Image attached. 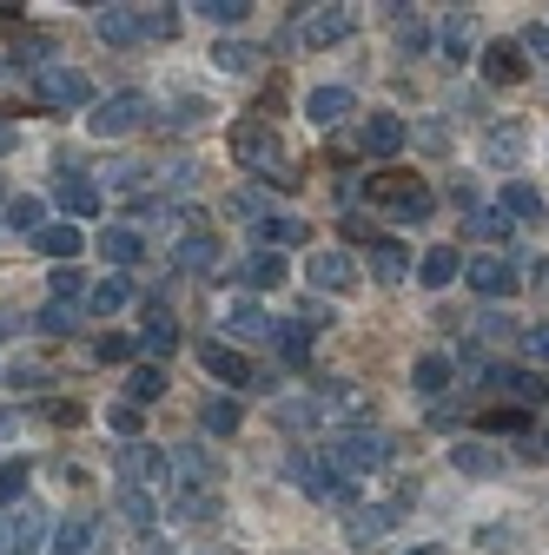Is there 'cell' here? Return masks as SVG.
Returning <instances> with one entry per match:
<instances>
[{"instance_id":"1","label":"cell","mask_w":549,"mask_h":555,"mask_svg":"<svg viewBox=\"0 0 549 555\" xmlns=\"http://www.w3.org/2000/svg\"><path fill=\"white\" fill-rule=\"evenodd\" d=\"M232 159H239L245 172H258L265 185H279V192H298V185H305V179H298V166H292V159H285V146H279V132H271L258 113L232 126Z\"/></svg>"},{"instance_id":"29","label":"cell","mask_w":549,"mask_h":555,"mask_svg":"<svg viewBox=\"0 0 549 555\" xmlns=\"http://www.w3.org/2000/svg\"><path fill=\"white\" fill-rule=\"evenodd\" d=\"M503 219H529V225H536V219H542V192L523 185V179H510V185H503Z\"/></svg>"},{"instance_id":"38","label":"cell","mask_w":549,"mask_h":555,"mask_svg":"<svg viewBox=\"0 0 549 555\" xmlns=\"http://www.w3.org/2000/svg\"><path fill=\"white\" fill-rule=\"evenodd\" d=\"M516 153H523V119H503V126L490 132V159H497V166H510Z\"/></svg>"},{"instance_id":"37","label":"cell","mask_w":549,"mask_h":555,"mask_svg":"<svg viewBox=\"0 0 549 555\" xmlns=\"http://www.w3.org/2000/svg\"><path fill=\"white\" fill-rule=\"evenodd\" d=\"M179 34V8H140V40H173Z\"/></svg>"},{"instance_id":"52","label":"cell","mask_w":549,"mask_h":555,"mask_svg":"<svg viewBox=\"0 0 549 555\" xmlns=\"http://www.w3.org/2000/svg\"><path fill=\"white\" fill-rule=\"evenodd\" d=\"M40 331L47 337H66V331H74V305H47L40 311Z\"/></svg>"},{"instance_id":"41","label":"cell","mask_w":549,"mask_h":555,"mask_svg":"<svg viewBox=\"0 0 549 555\" xmlns=\"http://www.w3.org/2000/svg\"><path fill=\"white\" fill-rule=\"evenodd\" d=\"M132 351H140V337H126V331H106V337H93V358H100V364H126Z\"/></svg>"},{"instance_id":"26","label":"cell","mask_w":549,"mask_h":555,"mask_svg":"<svg viewBox=\"0 0 549 555\" xmlns=\"http://www.w3.org/2000/svg\"><path fill=\"white\" fill-rule=\"evenodd\" d=\"M213 66H219V74H258L265 53L245 47V40H219V47H213Z\"/></svg>"},{"instance_id":"56","label":"cell","mask_w":549,"mask_h":555,"mask_svg":"<svg viewBox=\"0 0 549 555\" xmlns=\"http://www.w3.org/2000/svg\"><path fill=\"white\" fill-rule=\"evenodd\" d=\"M40 416H47V424H80L74 403H40Z\"/></svg>"},{"instance_id":"32","label":"cell","mask_w":549,"mask_h":555,"mask_svg":"<svg viewBox=\"0 0 549 555\" xmlns=\"http://www.w3.org/2000/svg\"><path fill=\"white\" fill-rule=\"evenodd\" d=\"M159 397H166V371L140 364V371L126 377V403H132V410H140V403H159Z\"/></svg>"},{"instance_id":"6","label":"cell","mask_w":549,"mask_h":555,"mask_svg":"<svg viewBox=\"0 0 549 555\" xmlns=\"http://www.w3.org/2000/svg\"><path fill=\"white\" fill-rule=\"evenodd\" d=\"M119 482H132V490H146V496H159L166 482H173V456L159 450V443H119Z\"/></svg>"},{"instance_id":"7","label":"cell","mask_w":549,"mask_h":555,"mask_svg":"<svg viewBox=\"0 0 549 555\" xmlns=\"http://www.w3.org/2000/svg\"><path fill=\"white\" fill-rule=\"evenodd\" d=\"M292 34H298L305 47H337V40L358 34V14H352V8H305Z\"/></svg>"},{"instance_id":"16","label":"cell","mask_w":549,"mask_h":555,"mask_svg":"<svg viewBox=\"0 0 549 555\" xmlns=\"http://www.w3.org/2000/svg\"><path fill=\"white\" fill-rule=\"evenodd\" d=\"M140 351H146V358H166V351H179V318H173L166 305H146V331H140Z\"/></svg>"},{"instance_id":"8","label":"cell","mask_w":549,"mask_h":555,"mask_svg":"<svg viewBox=\"0 0 549 555\" xmlns=\"http://www.w3.org/2000/svg\"><path fill=\"white\" fill-rule=\"evenodd\" d=\"M305 278H311L318 292H331V298H345V292H358V264H352V251H337V245L311 251V258H305Z\"/></svg>"},{"instance_id":"28","label":"cell","mask_w":549,"mask_h":555,"mask_svg":"<svg viewBox=\"0 0 549 555\" xmlns=\"http://www.w3.org/2000/svg\"><path fill=\"white\" fill-rule=\"evenodd\" d=\"M186 271H219V232L205 238V232H192V238H179V251H173Z\"/></svg>"},{"instance_id":"27","label":"cell","mask_w":549,"mask_h":555,"mask_svg":"<svg viewBox=\"0 0 549 555\" xmlns=\"http://www.w3.org/2000/svg\"><path fill=\"white\" fill-rule=\"evenodd\" d=\"M34 245H40V251H47L53 264H74V251H80L87 238H80L74 225H40V232H34Z\"/></svg>"},{"instance_id":"39","label":"cell","mask_w":549,"mask_h":555,"mask_svg":"<svg viewBox=\"0 0 549 555\" xmlns=\"http://www.w3.org/2000/svg\"><path fill=\"white\" fill-rule=\"evenodd\" d=\"M199 424L213 430V437H232V430H239V403H232V397H219V403H205V410H199Z\"/></svg>"},{"instance_id":"47","label":"cell","mask_w":549,"mask_h":555,"mask_svg":"<svg viewBox=\"0 0 549 555\" xmlns=\"http://www.w3.org/2000/svg\"><path fill=\"white\" fill-rule=\"evenodd\" d=\"M119 509H126L132 522H140V529L153 522V496H146V490H132V482H119Z\"/></svg>"},{"instance_id":"10","label":"cell","mask_w":549,"mask_h":555,"mask_svg":"<svg viewBox=\"0 0 549 555\" xmlns=\"http://www.w3.org/2000/svg\"><path fill=\"white\" fill-rule=\"evenodd\" d=\"M199 364H205V377H219V384H232V390L258 384L252 358H245V351H232V344H219V337H205V344H199Z\"/></svg>"},{"instance_id":"54","label":"cell","mask_w":549,"mask_h":555,"mask_svg":"<svg viewBox=\"0 0 549 555\" xmlns=\"http://www.w3.org/2000/svg\"><path fill=\"white\" fill-rule=\"evenodd\" d=\"M516 47H523V60H549V27H529Z\"/></svg>"},{"instance_id":"34","label":"cell","mask_w":549,"mask_h":555,"mask_svg":"<svg viewBox=\"0 0 549 555\" xmlns=\"http://www.w3.org/2000/svg\"><path fill=\"white\" fill-rule=\"evenodd\" d=\"M271 424H279V430H311L318 410H311V397H279V403H271Z\"/></svg>"},{"instance_id":"22","label":"cell","mask_w":549,"mask_h":555,"mask_svg":"<svg viewBox=\"0 0 549 555\" xmlns=\"http://www.w3.org/2000/svg\"><path fill=\"white\" fill-rule=\"evenodd\" d=\"M100 251H106V264L126 271V264H140V258H146V238L132 232V225H106V232H100Z\"/></svg>"},{"instance_id":"17","label":"cell","mask_w":549,"mask_h":555,"mask_svg":"<svg viewBox=\"0 0 549 555\" xmlns=\"http://www.w3.org/2000/svg\"><path fill=\"white\" fill-rule=\"evenodd\" d=\"M410 278V251L397 238H371V285H404Z\"/></svg>"},{"instance_id":"25","label":"cell","mask_w":549,"mask_h":555,"mask_svg":"<svg viewBox=\"0 0 549 555\" xmlns=\"http://www.w3.org/2000/svg\"><path fill=\"white\" fill-rule=\"evenodd\" d=\"M410 384H418V397H431V403H437V397L450 390V358H437V351H424L418 364H410Z\"/></svg>"},{"instance_id":"4","label":"cell","mask_w":549,"mask_h":555,"mask_svg":"<svg viewBox=\"0 0 549 555\" xmlns=\"http://www.w3.org/2000/svg\"><path fill=\"white\" fill-rule=\"evenodd\" d=\"M285 476L298 482L311 503H331V509H345V503H352V482L324 463V450H318V456H311V450H292V456H285Z\"/></svg>"},{"instance_id":"33","label":"cell","mask_w":549,"mask_h":555,"mask_svg":"<svg viewBox=\"0 0 549 555\" xmlns=\"http://www.w3.org/2000/svg\"><path fill=\"white\" fill-rule=\"evenodd\" d=\"M450 463H457L463 476H497V469H503V456H497V450H484V443H457V450H450Z\"/></svg>"},{"instance_id":"62","label":"cell","mask_w":549,"mask_h":555,"mask_svg":"<svg viewBox=\"0 0 549 555\" xmlns=\"http://www.w3.org/2000/svg\"><path fill=\"white\" fill-rule=\"evenodd\" d=\"M410 555H444V548H410Z\"/></svg>"},{"instance_id":"60","label":"cell","mask_w":549,"mask_h":555,"mask_svg":"<svg viewBox=\"0 0 549 555\" xmlns=\"http://www.w3.org/2000/svg\"><path fill=\"white\" fill-rule=\"evenodd\" d=\"M14 21H21V8H0V34H8V27H14Z\"/></svg>"},{"instance_id":"24","label":"cell","mask_w":549,"mask_h":555,"mask_svg":"<svg viewBox=\"0 0 549 555\" xmlns=\"http://www.w3.org/2000/svg\"><path fill=\"white\" fill-rule=\"evenodd\" d=\"M87 305H93L100 318H113V311H126V305H132V278H126V271H106V278H100V285L87 292Z\"/></svg>"},{"instance_id":"49","label":"cell","mask_w":549,"mask_h":555,"mask_svg":"<svg viewBox=\"0 0 549 555\" xmlns=\"http://www.w3.org/2000/svg\"><path fill=\"white\" fill-rule=\"evenodd\" d=\"M516 344H523V358L549 364V324H529V331H516Z\"/></svg>"},{"instance_id":"30","label":"cell","mask_w":549,"mask_h":555,"mask_svg":"<svg viewBox=\"0 0 549 555\" xmlns=\"http://www.w3.org/2000/svg\"><path fill=\"white\" fill-rule=\"evenodd\" d=\"M239 278H245V285H258V292H271V285H285V258L279 251H252Z\"/></svg>"},{"instance_id":"53","label":"cell","mask_w":549,"mask_h":555,"mask_svg":"<svg viewBox=\"0 0 549 555\" xmlns=\"http://www.w3.org/2000/svg\"><path fill=\"white\" fill-rule=\"evenodd\" d=\"M106 424H113L119 437H140V410H132V403H113V410H106Z\"/></svg>"},{"instance_id":"50","label":"cell","mask_w":549,"mask_h":555,"mask_svg":"<svg viewBox=\"0 0 549 555\" xmlns=\"http://www.w3.org/2000/svg\"><path fill=\"white\" fill-rule=\"evenodd\" d=\"M199 21H219V27H232V21H245V0H205V8H199Z\"/></svg>"},{"instance_id":"31","label":"cell","mask_w":549,"mask_h":555,"mask_svg":"<svg viewBox=\"0 0 549 555\" xmlns=\"http://www.w3.org/2000/svg\"><path fill=\"white\" fill-rule=\"evenodd\" d=\"M311 225H298V219H258L252 225V238H258V251H279V245H298Z\"/></svg>"},{"instance_id":"44","label":"cell","mask_w":549,"mask_h":555,"mask_svg":"<svg viewBox=\"0 0 549 555\" xmlns=\"http://www.w3.org/2000/svg\"><path fill=\"white\" fill-rule=\"evenodd\" d=\"M8 225H14V232H40V225H47V205H40V198H14V205H8Z\"/></svg>"},{"instance_id":"42","label":"cell","mask_w":549,"mask_h":555,"mask_svg":"<svg viewBox=\"0 0 549 555\" xmlns=\"http://www.w3.org/2000/svg\"><path fill=\"white\" fill-rule=\"evenodd\" d=\"M47 535V516L40 509H27L21 522H14V542H8V555H34V542Z\"/></svg>"},{"instance_id":"14","label":"cell","mask_w":549,"mask_h":555,"mask_svg":"<svg viewBox=\"0 0 549 555\" xmlns=\"http://www.w3.org/2000/svg\"><path fill=\"white\" fill-rule=\"evenodd\" d=\"M358 113V93L352 87H311L305 93V119L311 126H337V119H352Z\"/></svg>"},{"instance_id":"57","label":"cell","mask_w":549,"mask_h":555,"mask_svg":"<svg viewBox=\"0 0 549 555\" xmlns=\"http://www.w3.org/2000/svg\"><path fill=\"white\" fill-rule=\"evenodd\" d=\"M34 60H47V40H21L14 47V66H34Z\"/></svg>"},{"instance_id":"13","label":"cell","mask_w":549,"mask_h":555,"mask_svg":"<svg viewBox=\"0 0 549 555\" xmlns=\"http://www.w3.org/2000/svg\"><path fill=\"white\" fill-rule=\"evenodd\" d=\"M463 278H470V292H476V298H510V292H516V264H510V258H490V251H484V258H470Z\"/></svg>"},{"instance_id":"36","label":"cell","mask_w":549,"mask_h":555,"mask_svg":"<svg viewBox=\"0 0 549 555\" xmlns=\"http://www.w3.org/2000/svg\"><path fill=\"white\" fill-rule=\"evenodd\" d=\"M391 522H397V509H352V516H345V535H352V542H371V535H384Z\"/></svg>"},{"instance_id":"45","label":"cell","mask_w":549,"mask_h":555,"mask_svg":"<svg viewBox=\"0 0 549 555\" xmlns=\"http://www.w3.org/2000/svg\"><path fill=\"white\" fill-rule=\"evenodd\" d=\"M80 292H87V278L74 264H53V305H74Z\"/></svg>"},{"instance_id":"3","label":"cell","mask_w":549,"mask_h":555,"mask_svg":"<svg viewBox=\"0 0 549 555\" xmlns=\"http://www.w3.org/2000/svg\"><path fill=\"white\" fill-rule=\"evenodd\" d=\"M146 119H153V100H146L140 87L106 93V100L87 106V132H93V139H126V132H140Z\"/></svg>"},{"instance_id":"48","label":"cell","mask_w":549,"mask_h":555,"mask_svg":"<svg viewBox=\"0 0 549 555\" xmlns=\"http://www.w3.org/2000/svg\"><path fill=\"white\" fill-rule=\"evenodd\" d=\"M27 490V463H0V503H21Z\"/></svg>"},{"instance_id":"20","label":"cell","mask_w":549,"mask_h":555,"mask_svg":"<svg viewBox=\"0 0 549 555\" xmlns=\"http://www.w3.org/2000/svg\"><path fill=\"white\" fill-rule=\"evenodd\" d=\"M457 271H463V251H457V245H431V251L418 258V278H424V292H444Z\"/></svg>"},{"instance_id":"15","label":"cell","mask_w":549,"mask_h":555,"mask_svg":"<svg viewBox=\"0 0 549 555\" xmlns=\"http://www.w3.org/2000/svg\"><path fill=\"white\" fill-rule=\"evenodd\" d=\"M311 410H318V424H337V416H358L365 410V390L358 384H318Z\"/></svg>"},{"instance_id":"12","label":"cell","mask_w":549,"mask_h":555,"mask_svg":"<svg viewBox=\"0 0 549 555\" xmlns=\"http://www.w3.org/2000/svg\"><path fill=\"white\" fill-rule=\"evenodd\" d=\"M476 66H484V80H490V87H516V80H529V60H523L516 40H490Z\"/></svg>"},{"instance_id":"43","label":"cell","mask_w":549,"mask_h":555,"mask_svg":"<svg viewBox=\"0 0 549 555\" xmlns=\"http://www.w3.org/2000/svg\"><path fill=\"white\" fill-rule=\"evenodd\" d=\"M463 232H476L484 245H503V238H510V219H503V212H476V205H470V225H463Z\"/></svg>"},{"instance_id":"19","label":"cell","mask_w":549,"mask_h":555,"mask_svg":"<svg viewBox=\"0 0 549 555\" xmlns=\"http://www.w3.org/2000/svg\"><path fill=\"white\" fill-rule=\"evenodd\" d=\"M93 34L106 47H132V40H140V8H100L93 14Z\"/></svg>"},{"instance_id":"63","label":"cell","mask_w":549,"mask_h":555,"mask_svg":"<svg viewBox=\"0 0 549 555\" xmlns=\"http://www.w3.org/2000/svg\"><path fill=\"white\" fill-rule=\"evenodd\" d=\"M213 555H219V548H213Z\"/></svg>"},{"instance_id":"11","label":"cell","mask_w":549,"mask_h":555,"mask_svg":"<svg viewBox=\"0 0 549 555\" xmlns=\"http://www.w3.org/2000/svg\"><path fill=\"white\" fill-rule=\"evenodd\" d=\"M404 139H410V126H404L397 113H371V119L358 126V146H365L371 159H397V153H404Z\"/></svg>"},{"instance_id":"9","label":"cell","mask_w":549,"mask_h":555,"mask_svg":"<svg viewBox=\"0 0 549 555\" xmlns=\"http://www.w3.org/2000/svg\"><path fill=\"white\" fill-rule=\"evenodd\" d=\"M40 106H53V113L93 106V80H87V74H74V66H47V74H40Z\"/></svg>"},{"instance_id":"18","label":"cell","mask_w":549,"mask_h":555,"mask_svg":"<svg viewBox=\"0 0 549 555\" xmlns=\"http://www.w3.org/2000/svg\"><path fill=\"white\" fill-rule=\"evenodd\" d=\"M60 212H66V219H93V212H100V185H93L87 172H66V179H60Z\"/></svg>"},{"instance_id":"58","label":"cell","mask_w":549,"mask_h":555,"mask_svg":"<svg viewBox=\"0 0 549 555\" xmlns=\"http://www.w3.org/2000/svg\"><path fill=\"white\" fill-rule=\"evenodd\" d=\"M140 555H173V542H166V535H153V529H146V535H140Z\"/></svg>"},{"instance_id":"55","label":"cell","mask_w":549,"mask_h":555,"mask_svg":"<svg viewBox=\"0 0 549 555\" xmlns=\"http://www.w3.org/2000/svg\"><path fill=\"white\" fill-rule=\"evenodd\" d=\"M397 21H404V27H397L404 47H431V27H418V14H397Z\"/></svg>"},{"instance_id":"51","label":"cell","mask_w":549,"mask_h":555,"mask_svg":"<svg viewBox=\"0 0 549 555\" xmlns=\"http://www.w3.org/2000/svg\"><path fill=\"white\" fill-rule=\"evenodd\" d=\"M463 40H470V14H444V47H450V60H463Z\"/></svg>"},{"instance_id":"61","label":"cell","mask_w":549,"mask_h":555,"mask_svg":"<svg viewBox=\"0 0 549 555\" xmlns=\"http://www.w3.org/2000/svg\"><path fill=\"white\" fill-rule=\"evenodd\" d=\"M8 430H14V416H8V410H0V437H8Z\"/></svg>"},{"instance_id":"23","label":"cell","mask_w":549,"mask_h":555,"mask_svg":"<svg viewBox=\"0 0 549 555\" xmlns=\"http://www.w3.org/2000/svg\"><path fill=\"white\" fill-rule=\"evenodd\" d=\"M271 351H279L285 364H311V324H305V318L271 324Z\"/></svg>"},{"instance_id":"2","label":"cell","mask_w":549,"mask_h":555,"mask_svg":"<svg viewBox=\"0 0 549 555\" xmlns=\"http://www.w3.org/2000/svg\"><path fill=\"white\" fill-rule=\"evenodd\" d=\"M365 192H371L378 212H391V219H404V225L431 219V185H424V172H397V166H391V172H371Z\"/></svg>"},{"instance_id":"35","label":"cell","mask_w":549,"mask_h":555,"mask_svg":"<svg viewBox=\"0 0 549 555\" xmlns=\"http://www.w3.org/2000/svg\"><path fill=\"white\" fill-rule=\"evenodd\" d=\"M226 331H232V337H265V344H271V318H265L258 305H232V311H226Z\"/></svg>"},{"instance_id":"5","label":"cell","mask_w":549,"mask_h":555,"mask_svg":"<svg viewBox=\"0 0 549 555\" xmlns=\"http://www.w3.org/2000/svg\"><path fill=\"white\" fill-rule=\"evenodd\" d=\"M324 463L352 482V476H365V469H384V463H391V437H378V430H345L337 443H324Z\"/></svg>"},{"instance_id":"46","label":"cell","mask_w":549,"mask_h":555,"mask_svg":"<svg viewBox=\"0 0 549 555\" xmlns=\"http://www.w3.org/2000/svg\"><path fill=\"white\" fill-rule=\"evenodd\" d=\"M503 337H516V324H510L503 311H490V318H476V331H470V344H503Z\"/></svg>"},{"instance_id":"21","label":"cell","mask_w":549,"mask_h":555,"mask_svg":"<svg viewBox=\"0 0 549 555\" xmlns=\"http://www.w3.org/2000/svg\"><path fill=\"white\" fill-rule=\"evenodd\" d=\"M93 535H100L93 516H66V522L53 529V548H47V555H93Z\"/></svg>"},{"instance_id":"59","label":"cell","mask_w":549,"mask_h":555,"mask_svg":"<svg viewBox=\"0 0 549 555\" xmlns=\"http://www.w3.org/2000/svg\"><path fill=\"white\" fill-rule=\"evenodd\" d=\"M8 153H14V126H8V119H0V159H8Z\"/></svg>"},{"instance_id":"40","label":"cell","mask_w":549,"mask_h":555,"mask_svg":"<svg viewBox=\"0 0 549 555\" xmlns=\"http://www.w3.org/2000/svg\"><path fill=\"white\" fill-rule=\"evenodd\" d=\"M476 430H497V437H523V430H529V410H484V416H476Z\"/></svg>"}]
</instances>
